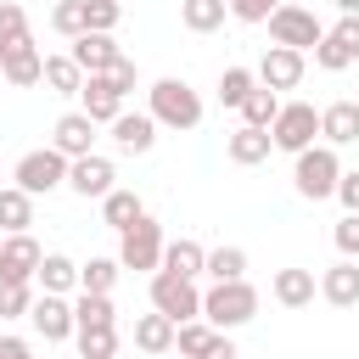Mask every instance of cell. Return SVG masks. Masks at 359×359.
Returning <instances> with one entry per match:
<instances>
[{
	"label": "cell",
	"mask_w": 359,
	"mask_h": 359,
	"mask_svg": "<svg viewBox=\"0 0 359 359\" xmlns=\"http://www.w3.org/2000/svg\"><path fill=\"white\" fill-rule=\"evenodd\" d=\"M202 320L213 325V331H236V325H247V320H258V286L241 275V280H213L208 292H202Z\"/></svg>",
	"instance_id": "cell-1"
},
{
	"label": "cell",
	"mask_w": 359,
	"mask_h": 359,
	"mask_svg": "<svg viewBox=\"0 0 359 359\" xmlns=\"http://www.w3.org/2000/svg\"><path fill=\"white\" fill-rule=\"evenodd\" d=\"M337 180H342V157H337V146L314 140V146H303V151L292 157V185H297V196L325 202V196H337Z\"/></svg>",
	"instance_id": "cell-2"
},
{
	"label": "cell",
	"mask_w": 359,
	"mask_h": 359,
	"mask_svg": "<svg viewBox=\"0 0 359 359\" xmlns=\"http://www.w3.org/2000/svg\"><path fill=\"white\" fill-rule=\"evenodd\" d=\"M151 118H157V129H174V135H185V129H196L202 123V95L185 84V79H157L151 90Z\"/></svg>",
	"instance_id": "cell-3"
},
{
	"label": "cell",
	"mask_w": 359,
	"mask_h": 359,
	"mask_svg": "<svg viewBox=\"0 0 359 359\" xmlns=\"http://www.w3.org/2000/svg\"><path fill=\"white\" fill-rule=\"evenodd\" d=\"M11 185H17V191H28V196H50V191H62V185H67V157H62L56 146L22 151V157H17V168H11Z\"/></svg>",
	"instance_id": "cell-4"
},
{
	"label": "cell",
	"mask_w": 359,
	"mask_h": 359,
	"mask_svg": "<svg viewBox=\"0 0 359 359\" xmlns=\"http://www.w3.org/2000/svg\"><path fill=\"white\" fill-rule=\"evenodd\" d=\"M264 22H269V39H275V45H292V50H303V56H309V50L320 45V34H325V22H320L309 6H292V0H280Z\"/></svg>",
	"instance_id": "cell-5"
},
{
	"label": "cell",
	"mask_w": 359,
	"mask_h": 359,
	"mask_svg": "<svg viewBox=\"0 0 359 359\" xmlns=\"http://www.w3.org/2000/svg\"><path fill=\"white\" fill-rule=\"evenodd\" d=\"M269 140H275V151H303V146H314L320 140V107H309V101H280V112H275V123H269Z\"/></svg>",
	"instance_id": "cell-6"
},
{
	"label": "cell",
	"mask_w": 359,
	"mask_h": 359,
	"mask_svg": "<svg viewBox=\"0 0 359 359\" xmlns=\"http://www.w3.org/2000/svg\"><path fill=\"white\" fill-rule=\"evenodd\" d=\"M118 264L123 269H157L163 264V224L140 213L129 230H118Z\"/></svg>",
	"instance_id": "cell-7"
},
{
	"label": "cell",
	"mask_w": 359,
	"mask_h": 359,
	"mask_svg": "<svg viewBox=\"0 0 359 359\" xmlns=\"http://www.w3.org/2000/svg\"><path fill=\"white\" fill-rule=\"evenodd\" d=\"M151 309L180 325V320H196V314H202V292H196V280H185V275L151 269Z\"/></svg>",
	"instance_id": "cell-8"
},
{
	"label": "cell",
	"mask_w": 359,
	"mask_h": 359,
	"mask_svg": "<svg viewBox=\"0 0 359 359\" xmlns=\"http://www.w3.org/2000/svg\"><path fill=\"white\" fill-rule=\"evenodd\" d=\"M112 185H118V168H112V157H101V151H84V157H73V163H67V191H73V196H84V202H101Z\"/></svg>",
	"instance_id": "cell-9"
},
{
	"label": "cell",
	"mask_w": 359,
	"mask_h": 359,
	"mask_svg": "<svg viewBox=\"0 0 359 359\" xmlns=\"http://www.w3.org/2000/svg\"><path fill=\"white\" fill-rule=\"evenodd\" d=\"M252 73H258V84H264V90H275V95H280V90H297V84H303L309 56H303V50H292V45H269V50H264V62H258Z\"/></svg>",
	"instance_id": "cell-10"
},
{
	"label": "cell",
	"mask_w": 359,
	"mask_h": 359,
	"mask_svg": "<svg viewBox=\"0 0 359 359\" xmlns=\"http://www.w3.org/2000/svg\"><path fill=\"white\" fill-rule=\"evenodd\" d=\"M353 62H359V17H342L337 28L320 34V45H314V67L342 73V67H353Z\"/></svg>",
	"instance_id": "cell-11"
},
{
	"label": "cell",
	"mask_w": 359,
	"mask_h": 359,
	"mask_svg": "<svg viewBox=\"0 0 359 359\" xmlns=\"http://www.w3.org/2000/svg\"><path fill=\"white\" fill-rule=\"evenodd\" d=\"M28 325H34V337H45V342H67V337H73V297L39 292L34 309H28Z\"/></svg>",
	"instance_id": "cell-12"
},
{
	"label": "cell",
	"mask_w": 359,
	"mask_h": 359,
	"mask_svg": "<svg viewBox=\"0 0 359 359\" xmlns=\"http://www.w3.org/2000/svg\"><path fill=\"white\" fill-rule=\"evenodd\" d=\"M123 90L112 84V73H84V84H79V112L84 118H95V123H112L118 112H123Z\"/></svg>",
	"instance_id": "cell-13"
},
{
	"label": "cell",
	"mask_w": 359,
	"mask_h": 359,
	"mask_svg": "<svg viewBox=\"0 0 359 359\" xmlns=\"http://www.w3.org/2000/svg\"><path fill=\"white\" fill-rule=\"evenodd\" d=\"M107 129H112V146H118L123 157H146V151L157 146V118H151V112H129V107H123Z\"/></svg>",
	"instance_id": "cell-14"
},
{
	"label": "cell",
	"mask_w": 359,
	"mask_h": 359,
	"mask_svg": "<svg viewBox=\"0 0 359 359\" xmlns=\"http://www.w3.org/2000/svg\"><path fill=\"white\" fill-rule=\"evenodd\" d=\"M39 73H45V56H39L34 34L17 39V45H0V79H6V84L28 90V84H39Z\"/></svg>",
	"instance_id": "cell-15"
},
{
	"label": "cell",
	"mask_w": 359,
	"mask_h": 359,
	"mask_svg": "<svg viewBox=\"0 0 359 359\" xmlns=\"http://www.w3.org/2000/svg\"><path fill=\"white\" fill-rule=\"evenodd\" d=\"M39 258H45V247H39L28 230L6 236V241H0V280H34Z\"/></svg>",
	"instance_id": "cell-16"
},
{
	"label": "cell",
	"mask_w": 359,
	"mask_h": 359,
	"mask_svg": "<svg viewBox=\"0 0 359 359\" xmlns=\"http://www.w3.org/2000/svg\"><path fill=\"white\" fill-rule=\"evenodd\" d=\"M67 56H73V62H79L84 73H112V67L123 62L118 39H112V34H90V28H84V34L73 39V50H67Z\"/></svg>",
	"instance_id": "cell-17"
},
{
	"label": "cell",
	"mask_w": 359,
	"mask_h": 359,
	"mask_svg": "<svg viewBox=\"0 0 359 359\" xmlns=\"http://www.w3.org/2000/svg\"><path fill=\"white\" fill-rule=\"evenodd\" d=\"M50 146H56L67 163L84 157V151H95V118H84V112H62L56 129H50Z\"/></svg>",
	"instance_id": "cell-18"
},
{
	"label": "cell",
	"mask_w": 359,
	"mask_h": 359,
	"mask_svg": "<svg viewBox=\"0 0 359 359\" xmlns=\"http://www.w3.org/2000/svg\"><path fill=\"white\" fill-rule=\"evenodd\" d=\"M269 297H275L280 309H309V303L320 297V280H314V269H275Z\"/></svg>",
	"instance_id": "cell-19"
},
{
	"label": "cell",
	"mask_w": 359,
	"mask_h": 359,
	"mask_svg": "<svg viewBox=\"0 0 359 359\" xmlns=\"http://www.w3.org/2000/svg\"><path fill=\"white\" fill-rule=\"evenodd\" d=\"M320 140H325V146H353V140H359V101H353V95L320 107Z\"/></svg>",
	"instance_id": "cell-20"
},
{
	"label": "cell",
	"mask_w": 359,
	"mask_h": 359,
	"mask_svg": "<svg viewBox=\"0 0 359 359\" xmlns=\"http://www.w3.org/2000/svg\"><path fill=\"white\" fill-rule=\"evenodd\" d=\"M275 151V140H269V129H252V123H236L230 135H224V157L230 163H241V168H252V163H264Z\"/></svg>",
	"instance_id": "cell-21"
},
{
	"label": "cell",
	"mask_w": 359,
	"mask_h": 359,
	"mask_svg": "<svg viewBox=\"0 0 359 359\" xmlns=\"http://www.w3.org/2000/svg\"><path fill=\"white\" fill-rule=\"evenodd\" d=\"M320 297H325L331 309H353V303H359V258L331 264V269L320 275Z\"/></svg>",
	"instance_id": "cell-22"
},
{
	"label": "cell",
	"mask_w": 359,
	"mask_h": 359,
	"mask_svg": "<svg viewBox=\"0 0 359 359\" xmlns=\"http://www.w3.org/2000/svg\"><path fill=\"white\" fill-rule=\"evenodd\" d=\"M202 264H208V247H202V241H191V236H180V241H163V264H157V269L196 280V275H202Z\"/></svg>",
	"instance_id": "cell-23"
},
{
	"label": "cell",
	"mask_w": 359,
	"mask_h": 359,
	"mask_svg": "<svg viewBox=\"0 0 359 359\" xmlns=\"http://www.w3.org/2000/svg\"><path fill=\"white\" fill-rule=\"evenodd\" d=\"M34 286H39V292H62V297H67V292H79V264H73L67 252H45V258H39V269H34Z\"/></svg>",
	"instance_id": "cell-24"
},
{
	"label": "cell",
	"mask_w": 359,
	"mask_h": 359,
	"mask_svg": "<svg viewBox=\"0 0 359 359\" xmlns=\"http://www.w3.org/2000/svg\"><path fill=\"white\" fill-rule=\"evenodd\" d=\"M140 213H146L140 191H123V185H112V191L101 196V224H107V230H129Z\"/></svg>",
	"instance_id": "cell-25"
},
{
	"label": "cell",
	"mask_w": 359,
	"mask_h": 359,
	"mask_svg": "<svg viewBox=\"0 0 359 359\" xmlns=\"http://www.w3.org/2000/svg\"><path fill=\"white\" fill-rule=\"evenodd\" d=\"M135 348L140 353H168L174 348V320L157 314V309L151 314H135Z\"/></svg>",
	"instance_id": "cell-26"
},
{
	"label": "cell",
	"mask_w": 359,
	"mask_h": 359,
	"mask_svg": "<svg viewBox=\"0 0 359 359\" xmlns=\"http://www.w3.org/2000/svg\"><path fill=\"white\" fill-rule=\"evenodd\" d=\"M79 325H118L112 292H79V297H73V331H79Z\"/></svg>",
	"instance_id": "cell-27"
},
{
	"label": "cell",
	"mask_w": 359,
	"mask_h": 359,
	"mask_svg": "<svg viewBox=\"0 0 359 359\" xmlns=\"http://www.w3.org/2000/svg\"><path fill=\"white\" fill-rule=\"evenodd\" d=\"M28 224H34V196L17 191V185H0V230L17 236V230H28Z\"/></svg>",
	"instance_id": "cell-28"
},
{
	"label": "cell",
	"mask_w": 359,
	"mask_h": 359,
	"mask_svg": "<svg viewBox=\"0 0 359 359\" xmlns=\"http://www.w3.org/2000/svg\"><path fill=\"white\" fill-rule=\"evenodd\" d=\"M224 17H230L224 0H180V22H185L191 34H213V28H224Z\"/></svg>",
	"instance_id": "cell-29"
},
{
	"label": "cell",
	"mask_w": 359,
	"mask_h": 359,
	"mask_svg": "<svg viewBox=\"0 0 359 359\" xmlns=\"http://www.w3.org/2000/svg\"><path fill=\"white\" fill-rule=\"evenodd\" d=\"M39 84H50L56 95H79V84H84V67L62 50V56H45V73H39Z\"/></svg>",
	"instance_id": "cell-30"
},
{
	"label": "cell",
	"mask_w": 359,
	"mask_h": 359,
	"mask_svg": "<svg viewBox=\"0 0 359 359\" xmlns=\"http://www.w3.org/2000/svg\"><path fill=\"white\" fill-rule=\"evenodd\" d=\"M73 342L84 359H118V325H79Z\"/></svg>",
	"instance_id": "cell-31"
},
{
	"label": "cell",
	"mask_w": 359,
	"mask_h": 359,
	"mask_svg": "<svg viewBox=\"0 0 359 359\" xmlns=\"http://www.w3.org/2000/svg\"><path fill=\"white\" fill-rule=\"evenodd\" d=\"M236 112H241V123L269 129V123H275V112H280V95H275V90H264V84H252V95H247Z\"/></svg>",
	"instance_id": "cell-32"
},
{
	"label": "cell",
	"mask_w": 359,
	"mask_h": 359,
	"mask_svg": "<svg viewBox=\"0 0 359 359\" xmlns=\"http://www.w3.org/2000/svg\"><path fill=\"white\" fill-rule=\"evenodd\" d=\"M202 275H213V280H241L247 275V247H213L208 252V264H202Z\"/></svg>",
	"instance_id": "cell-33"
},
{
	"label": "cell",
	"mask_w": 359,
	"mask_h": 359,
	"mask_svg": "<svg viewBox=\"0 0 359 359\" xmlns=\"http://www.w3.org/2000/svg\"><path fill=\"white\" fill-rule=\"evenodd\" d=\"M118 275H123L118 258H84V264H79V292H112Z\"/></svg>",
	"instance_id": "cell-34"
},
{
	"label": "cell",
	"mask_w": 359,
	"mask_h": 359,
	"mask_svg": "<svg viewBox=\"0 0 359 359\" xmlns=\"http://www.w3.org/2000/svg\"><path fill=\"white\" fill-rule=\"evenodd\" d=\"M252 84H258V73H252V67H224V73H219V107H230V112H236V107L252 95Z\"/></svg>",
	"instance_id": "cell-35"
},
{
	"label": "cell",
	"mask_w": 359,
	"mask_h": 359,
	"mask_svg": "<svg viewBox=\"0 0 359 359\" xmlns=\"http://www.w3.org/2000/svg\"><path fill=\"white\" fill-rule=\"evenodd\" d=\"M213 342V325L196 314V320H180L174 325V348H180V359H202V348Z\"/></svg>",
	"instance_id": "cell-36"
},
{
	"label": "cell",
	"mask_w": 359,
	"mask_h": 359,
	"mask_svg": "<svg viewBox=\"0 0 359 359\" xmlns=\"http://www.w3.org/2000/svg\"><path fill=\"white\" fill-rule=\"evenodd\" d=\"M34 309V280H0V320H28Z\"/></svg>",
	"instance_id": "cell-37"
},
{
	"label": "cell",
	"mask_w": 359,
	"mask_h": 359,
	"mask_svg": "<svg viewBox=\"0 0 359 359\" xmlns=\"http://www.w3.org/2000/svg\"><path fill=\"white\" fill-rule=\"evenodd\" d=\"M50 28H56L62 39H79V34H84V0H56V6H50Z\"/></svg>",
	"instance_id": "cell-38"
},
{
	"label": "cell",
	"mask_w": 359,
	"mask_h": 359,
	"mask_svg": "<svg viewBox=\"0 0 359 359\" xmlns=\"http://www.w3.org/2000/svg\"><path fill=\"white\" fill-rule=\"evenodd\" d=\"M123 17V0H84V28L90 34H112Z\"/></svg>",
	"instance_id": "cell-39"
},
{
	"label": "cell",
	"mask_w": 359,
	"mask_h": 359,
	"mask_svg": "<svg viewBox=\"0 0 359 359\" xmlns=\"http://www.w3.org/2000/svg\"><path fill=\"white\" fill-rule=\"evenodd\" d=\"M17 39H28V11L17 0H0V45H17Z\"/></svg>",
	"instance_id": "cell-40"
},
{
	"label": "cell",
	"mask_w": 359,
	"mask_h": 359,
	"mask_svg": "<svg viewBox=\"0 0 359 359\" xmlns=\"http://www.w3.org/2000/svg\"><path fill=\"white\" fill-rule=\"evenodd\" d=\"M331 241H337V252H342V258H359V213H342V219H337V230H331Z\"/></svg>",
	"instance_id": "cell-41"
},
{
	"label": "cell",
	"mask_w": 359,
	"mask_h": 359,
	"mask_svg": "<svg viewBox=\"0 0 359 359\" xmlns=\"http://www.w3.org/2000/svg\"><path fill=\"white\" fill-rule=\"evenodd\" d=\"M224 6H230V17H236V22H264L280 0H224Z\"/></svg>",
	"instance_id": "cell-42"
},
{
	"label": "cell",
	"mask_w": 359,
	"mask_h": 359,
	"mask_svg": "<svg viewBox=\"0 0 359 359\" xmlns=\"http://www.w3.org/2000/svg\"><path fill=\"white\" fill-rule=\"evenodd\" d=\"M337 202H342L348 213H359V168H342V180H337Z\"/></svg>",
	"instance_id": "cell-43"
},
{
	"label": "cell",
	"mask_w": 359,
	"mask_h": 359,
	"mask_svg": "<svg viewBox=\"0 0 359 359\" xmlns=\"http://www.w3.org/2000/svg\"><path fill=\"white\" fill-rule=\"evenodd\" d=\"M202 359H241V353H236V342H230V331H213V342L202 348Z\"/></svg>",
	"instance_id": "cell-44"
},
{
	"label": "cell",
	"mask_w": 359,
	"mask_h": 359,
	"mask_svg": "<svg viewBox=\"0 0 359 359\" xmlns=\"http://www.w3.org/2000/svg\"><path fill=\"white\" fill-rule=\"evenodd\" d=\"M0 359H34V342H22V337H0Z\"/></svg>",
	"instance_id": "cell-45"
},
{
	"label": "cell",
	"mask_w": 359,
	"mask_h": 359,
	"mask_svg": "<svg viewBox=\"0 0 359 359\" xmlns=\"http://www.w3.org/2000/svg\"><path fill=\"white\" fill-rule=\"evenodd\" d=\"M135 79H140V73H135V62H129V56H123V62H118V67H112V84H118V90H123V95H129V90H135Z\"/></svg>",
	"instance_id": "cell-46"
},
{
	"label": "cell",
	"mask_w": 359,
	"mask_h": 359,
	"mask_svg": "<svg viewBox=\"0 0 359 359\" xmlns=\"http://www.w3.org/2000/svg\"><path fill=\"white\" fill-rule=\"evenodd\" d=\"M337 11L342 17H359V0H337Z\"/></svg>",
	"instance_id": "cell-47"
},
{
	"label": "cell",
	"mask_w": 359,
	"mask_h": 359,
	"mask_svg": "<svg viewBox=\"0 0 359 359\" xmlns=\"http://www.w3.org/2000/svg\"><path fill=\"white\" fill-rule=\"evenodd\" d=\"M353 101H359V95H353Z\"/></svg>",
	"instance_id": "cell-48"
}]
</instances>
